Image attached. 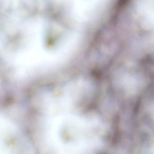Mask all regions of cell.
Wrapping results in <instances>:
<instances>
[]
</instances>
